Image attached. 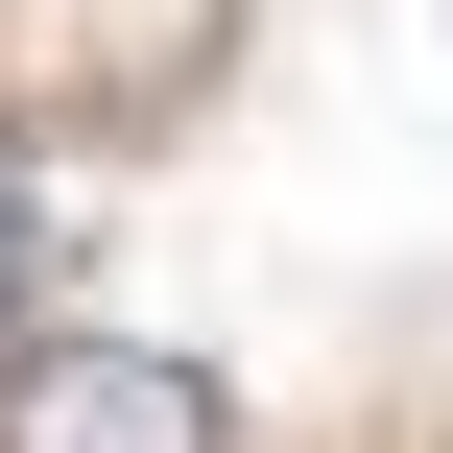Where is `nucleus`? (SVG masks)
<instances>
[{
    "label": "nucleus",
    "mask_w": 453,
    "mask_h": 453,
    "mask_svg": "<svg viewBox=\"0 0 453 453\" xmlns=\"http://www.w3.org/2000/svg\"><path fill=\"white\" fill-rule=\"evenodd\" d=\"M0 453H215V382L167 334H48L0 382Z\"/></svg>",
    "instance_id": "f257e3e1"
},
{
    "label": "nucleus",
    "mask_w": 453,
    "mask_h": 453,
    "mask_svg": "<svg viewBox=\"0 0 453 453\" xmlns=\"http://www.w3.org/2000/svg\"><path fill=\"white\" fill-rule=\"evenodd\" d=\"M24 263H48V191H24V167H0V311H24Z\"/></svg>",
    "instance_id": "f03ea898"
}]
</instances>
